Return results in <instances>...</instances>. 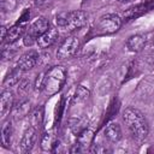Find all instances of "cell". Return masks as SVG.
Here are the masks:
<instances>
[{"mask_svg": "<svg viewBox=\"0 0 154 154\" xmlns=\"http://www.w3.org/2000/svg\"><path fill=\"white\" fill-rule=\"evenodd\" d=\"M126 46L131 52H140L146 46V37L143 35H140V34L132 35V36L129 37V40L126 42Z\"/></svg>", "mask_w": 154, "mask_h": 154, "instance_id": "cell-14", "label": "cell"}, {"mask_svg": "<svg viewBox=\"0 0 154 154\" xmlns=\"http://www.w3.org/2000/svg\"><path fill=\"white\" fill-rule=\"evenodd\" d=\"M58 146V140L52 134H45L41 138V149L45 152H54Z\"/></svg>", "mask_w": 154, "mask_h": 154, "instance_id": "cell-17", "label": "cell"}, {"mask_svg": "<svg viewBox=\"0 0 154 154\" xmlns=\"http://www.w3.org/2000/svg\"><path fill=\"white\" fill-rule=\"evenodd\" d=\"M13 93L11 90H4L0 96V114L5 117L13 108Z\"/></svg>", "mask_w": 154, "mask_h": 154, "instance_id": "cell-10", "label": "cell"}, {"mask_svg": "<svg viewBox=\"0 0 154 154\" xmlns=\"http://www.w3.org/2000/svg\"><path fill=\"white\" fill-rule=\"evenodd\" d=\"M103 135H105V137H106L107 141L114 143V142H118L122 138V129H120V126H119L118 123L112 122V123H109L105 128Z\"/></svg>", "mask_w": 154, "mask_h": 154, "instance_id": "cell-11", "label": "cell"}, {"mask_svg": "<svg viewBox=\"0 0 154 154\" xmlns=\"http://www.w3.org/2000/svg\"><path fill=\"white\" fill-rule=\"evenodd\" d=\"M29 89H30V81H29V79H22V81L19 82L18 91L22 93V94H24V93H26Z\"/></svg>", "mask_w": 154, "mask_h": 154, "instance_id": "cell-23", "label": "cell"}, {"mask_svg": "<svg viewBox=\"0 0 154 154\" xmlns=\"http://www.w3.org/2000/svg\"><path fill=\"white\" fill-rule=\"evenodd\" d=\"M37 63H38V53L35 51H29L18 59L17 67H19L23 72H25L35 67Z\"/></svg>", "mask_w": 154, "mask_h": 154, "instance_id": "cell-7", "label": "cell"}, {"mask_svg": "<svg viewBox=\"0 0 154 154\" xmlns=\"http://www.w3.org/2000/svg\"><path fill=\"white\" fill-rule=\"evenodd\" d=\"M120 2H130V1H132V0H119Z\"/></svg>", "mask_w": 154, "mask_h": 154, "instance_id": "cell-27", "label": "cell"}, {"mask_svg": "<svg viewBox=\"0 0 154 154\" xmlns=\"http://www.w3.org/2000/svg\"><path fill=\"white\" fill-rule=\"evenodd\" d=\"M58 36H59V32H58V29L57 28H49L46 32H43L40 37H38V40H37V46L40 47V48H48V47H51L55 41H57V38H58Z\"/></svg>", "mask_w": 154, "mask_h": 154, "instance_id": "cell-9", "label": "cell"}, {"mask_svg": "<svg viewBox=\"0 0 154 154\" xmlns=\"http://www.w3.org/2000/svg\"><path fill=\"white\" fill-rule=\"evenodd\" d=\"M23 71L19 69V67H14L4 79L2 82V87L4 88H11L13 85H16L17 83L20 82V76H22Z\"/></svg>", "mask_w": 154, "mask_h": 154, "instance_id": "cell-16", "label": "cell"}, {"mask_svg": "<svg viewBox=\"0 0 154 154\" xmlns=\"http://www.w3.org/2000/svg\"><path fill=\"white\" fill-rule=\"evenodd\" d=\"M52 0H34V5L36 7H46L51 4Z\"/></svg>", "mask_w": 154, "mask_h": 154, "instance_id": "cell-25", "label": "cell"}, {"mask_svg": "<svg viewBox=\"0 0 154 154\" xmlns=\"http://www.w3.org/2000/svg\"><path fill=\"white\" fill-rule=\"evenodd\" d=\"M70 129L76 136H78L84 129H87V122L84 119H82V118L71 119L70 120Z\"/></svg>", "mask_w": 154, "mask_h": 154, "instance_id": "cell-20", "label": "cell"}, {"mask_svg": "<svg viewBox=\"0 0 154 154\" xmlns=\"http://www.w3.org/2000/svg\"><path fill=\"white\" fill-rule=\"evenodd\" d=\"M11 136H12V125H11V122L7 120L1 128V136H0L1 144L4 148H10Z\"/></svg>", "mask_w": 154, "mask_h": 154, "instance_id": "cell-19", "label": "cell"}, {"mask_svg": "<svg viewBox=\"0 0 154 154\" xmlns=\"http://www.w3.org/2000/svg\"><path fill=\"white\" fill-rule=\"evenodd\" d=\"M36 141V129L30 126L29 129H26L22 136L20 143H19V150L22 153H28L32 149L34 144Z\"/></svg>", "mask_w": 154, "mask_h": 154, "instance_id": "cell-8", "label": "cell"}, {"mask_svg": "<svg viewBox=\"0 0 154 154\" xmlns=\"http://www.w3.org/2000/svg\"><path fill=\"white\" fill-rule=\"evenodd\" d=\"M123 120L132 137L137 141H143L149 131L147 119L143 113L134 107H128L123 112Z\"/></svg>", "mask_w": 154, "mask_h": 154, "instance_id": "cell-1", "label": "cell"}, {"mask_svg": "<svg viewBox=\"0 0 154 154\" xmlns=\"http://www.w3.org/2000/svg\"><path fill=\"white\" fill-rule=\"evenodd\" d=\"M94 140V131L90 130V129H84L78 136H77V143L81 146V148L84 150H87L90 146H91V142Z\"/></svg>", "mask_w": 154, "mask_h": 154, "instance_id": "cell-15", "label": "cell"}, {"mask_svg": "<svg viewBox=\"0 0 154 154\" xmlns=\"http://www.w3.org/2000/svg\"><path fill=\"white\" fill-rule=\"evenodd\" d=\"M42 120H43V109L41 107H37L29 113V123L36 130L42 125Z\"/></svg>", "mask_w": 154, "mask_h": 154, "instance_id": "cell-18", "label": "cell"}, {"mask_svg": "<svg viewBox=\"0 0 154 154\" xmlns=\"http://www.w3.org/2000/svg\"><path fill=\"white\" fill-rule=\"evenodd\" d=\"M0 6L5 12L13 11L17 6V0H0Z\"/></svg>", "mask_w": 154, "mask_h": 154, "instance_id": "cell-22", "label": "cell"}, {"mask_svg": "<svg viewBox=\"0 0 154 154\" xmlns=\"http://www.w3.org/2000/svg\"><path fill=\"white\" fill-rule=\"evenodd\" d=\"M30 113V101L26 99L20 100L16 106L12 108V114L14 119H22Z\"/></svg>", "mask_w": 154, "mask_h": 154, "instance_id": "cell-13", "label": "cell"}, {"mask_svg": "<svg viewBox=\"0 0 154 154\" xmlns=\"http://www.w3.org/2000/svg\"><path fill=\"white\" fill-rule=\"evenodd\" d=\"M120 25H122V19L119 16L114 13H107L99 18L95 26V31L100 35L113 34L120 28Z\"/></svg>", "mask_w": 154, "mask_h": 154, "instance_id": "cell-5", "label": "cell"}, {"mask_svg": "<svg viewBox=\"0 0 154 154\" xmlns=\"http://www.w3.org/2000/svg\"><path fill=\"white\" fill-rule=\"evenodd\" d=\"M49 22L46 18H38L36 19L26 30L23 36V43L28 47L32 46L34 43H37L38 37L46 32L49 29Z\"/></svg>", "mask_w": 154, "mask_h": 154, "instance_id": "cell-4", "label": "cell"}, {"mask_svg": "<svg viewBox=\"0 0 154 154\" xmlns=\"http://www.w3.org/2000/svg\"><path fill=\"white\" fill-rule=\"evenodd\" d=\"M25 24L23 23H17L14 24L13 26H11L10 29H7V36H6V40L8 45L11 43H14L22 35L25 34Z\"/></svg>", "mask_w": 154, "mask_h": 154, "instance_id": "cell-12", "label": "cell"}, {"mask_svg": "<svg viewBox=\"0 0 154 154\" xmlns=\"http://www.w3.org/2000/svg\"><path fill=\"white\" fill-rule=\"evenodd\" d=\"M79 47V40L76 36H70L63 41V43L59 46L57 51V58L58 59H67L76 54Z\"/></svg>", "mask_w": 154, "mask_h": 154, "instance_id": "cell-6", "label": "cell"}, {"mask_svg": "<svg viewBox=\"0 0 154 154\" xmlns=\"http://www.w3.org/2000/svg\"><path fill=\"white\" fill-rule=\"evenodd\" d=\"M88 96H89V90L82 85H78L76 88V91L73 95V102H82V101L87 100Z\"/></svg>", "mask_w": 154, "mask_h": 154, "instance_id": "cell-21", "label": "cell"}, {"mask_svg": "<svg viewBox=\"0 0 154 154\" xmlns=\"http://www.w3.org/2000/svg\"><path fill=\"white\" fill-rule=\"evenodd\" d=\"M0 30H1V36H0V38H1V42H4V41L6 40V36H7V29H6L5 25H2Z\"/></svg>", "mask_w": 154, "mask_h": 154, "instance_id": "cell-26", "label": "cell"}, {"mask_svg": "<svg viewBox=\"0 0 154 154\" xmlns=\"http://www.w3.org/2000/svg\"><path fill=\"white\" fill-rule=\"evenodd\" d=\"M88 16L83 11H72V12H60L55 17V23L59 28L73 31L83 28L87 24Z\"/></svg>", "mask_w": 154, "mask_h": 154, "instance_id": "cell-3", "label": "cell"}, {"mask_svg": "<svg viewBox=\"0 0 154 154\" xmlns=\"http://www.w3.org/2000/svg\"><path fill=\"white\" fill-rule=\"evenodd\" d=\"M66 81V71L63 66H53L42 76L40 90L46 96H52L61 90Z\"/></svg>", "mask_w": 154, "mask_h": 154, "instance_id": "cell-2", "label": "cell"}, {"mask_svg": "<svg viewBox=\"0 0 154 154\" xmlns=\"http://www.w3.org/2000/svg\"><path fill=\"white\" fill-rule=\"evenodd\" d=\"M91 153H96V154H101V153H106L108 149L106 147H103L102 144H93V147L89 149Z\"/></svg>", "mask_w": 154, "mask_h": 154, "instance_id": "cell-24", "label": "cell"}]
</instances>
